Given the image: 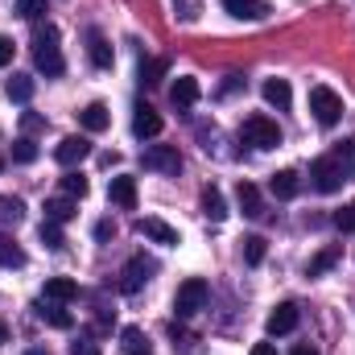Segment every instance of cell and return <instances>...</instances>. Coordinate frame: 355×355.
Here are the masks:
<instances>
[{"label": "cell", "mask_w": 355, "mask_h": 355, "mask_svg": "<svg viewBox=\"0 0 355 355\" xmlns=\"http://www.w3.org/2000/svg\"><path fill=\"white\" fill-rule=\"evenodd\" d=\"M12 162H21V166H29V162H37V145H33L29 137H21V141L12 145Z\"/></svg>", "instance_id": "34"}, {"label": "cell", "mask_w": 355, "mask_h": 355, "mask_svg": "<svg viewBox=\"0 0 355 355\" xmlns=\"http://www.w3.org/2000/svg\"><path fill=\"white\" fill-rule=\"evenodd\" d=\"M71 355H103L91 339H79V343H71Z\"/></svg>", "instance_id": "38"}, {"label": "cell", "mask_w": 355, "mask_h": 355, "mask_svg": "<svg viewBox=\"0 0 355 355\" xmlns=\"http://www.w3.org/2000/svg\"><path fill=\"white\" fill-rule=\"evenodd\" d=\"M289 355H318V352H314L310 343H297V347H293V352H289Z\"/></svg>", "instance_id": "44"}, {"label": "cell", "mask_w": 355, "mask_h": 355, "mask_svg": "<svg viewBox=\"0 0 355 355\" xmlns=\"http://www.w3.org/2000/svg\"><path fill=\"white\" fill-rule=\"evenodd\" d=\"M265 252H268L265 236H244V261H248V265H261Z\"/></svg>", "instance_id": "32"}, {"label": "cell", "mask_w": 355, "mask_h": 355, "mask_svg": "<svg viewBox=\"0 0 355 355\" xmlns=\"http://www.w3.org/2000/svg\"><path fill=\"white\" fill-rule=\"evenodd\" d=\"M107 198L120 207V211H137V178H112V186H107Z\"/></svg>", "instance_id": "13"}, {"label": "cell", "mask_w": 355, "mask_h": 355, "mask_svg": "<svg viewBox=\"0 0 355 355\" xmlns=\"http://www.w3.org/2000/svg\"><path fill=\"white\" fill-rule=\"evenodd\" d=\"M236 198H240V211H244L248 219H261V215H265V198H261V190H257L252 182H240Z\"/></svg>", "instance_id": "18"}, {"label": "cell", "mask_w": 355, "mask_h": 355, "mask_svg": "<svg viewBox=\"0 0 355 355\" xmlns=\"http://www.w3.org/2000/svg\"><path fill=\"white\" fill-rule=\"evenodd\" d=\"M248 355H277V347H272V343H257Z\"/></svg>", "instance_id": "43"}, {"label": "cell", "mask_w": 355, "mask_h": 355, "mask_svg": "<svg viewBox=\"0 0 355 355\" xmlns=\"http://www.w3.org/2000/svg\"><path fill=\"white\" fill-rule=\"evenodd\" d=\"M0 268H25V252L8 232H0Z\"/></svg>", "instance_id": "24"}, {"label": "cell", "mask_w": 355, "mask_h": 355, "mask_svg": "<svg viewBox=\"0 0 355 355\" xmlns=\"http://www.w3.org/2000/svg\"><path fill=\"white\" fill-rule=\"evenodd\" d=\"M8 99H12V103H29V99H33V79H29V75H12V79H8Z\"/></svg>", "instance_id": "29"}, {"label": "cell", "mask_w": 355, "mask_h": 355, "mask_svg": "<svg viewBox=\"0 0 355 355\" xmlns=\"http://www.w3.org/2000/svg\"><path fill=\"white\" fill-rule=\"evenodd\" d=\"M95 236H99V240H112V236H116V223H107V219L95 223Z\"/></svg>", "instance_id": "41"}, {"label": "cell", "mask_w": 355, "mask_h": 355, "mask_svg": "<svg viewBox=\"0 0 355 355\" xmlns=\"http://www.w3.org/2000/svg\"><path fill=\"white\" fill-rule=\"evenodd\" d=\"M297 318H302V314H297V306H293V302H281V306L268 314L265 331H268V335H289V331H297Z\"/></svg>", "instance_id": "11"}, {"label": "cell", "mask_w": 355, "mask_h": 355, "mask_svg": "<svg viewBox=\"0 0 355 355\" xmlns=\"http://www.w3.org/2000/svg\"><path fill=\"white\" fill-rule=\"evenodd\" d=\"M46 12V0H17V17H25V21H37Z\"/></svg>", "instance_id": "35"}, {"label": "cell", "mask_w": 355, "mask_h": 355, "mask_svg": "<svg viewBox=\"0 0 355 355\" xmlns=\"http://www.w3.org/2000/svg\"><path fill=\"white\" fill-rule=\"evenodd\" d=\"M268 190H272L277 198H297V194H302V178L293 174V170H281V174L268 178Z\"/></svg>", "instance_id": "21"}, {"label": "cell", "mask_w": 355, "mask_h": 355, "mask_svg": "<svg viewBox=\"0 0 355 355\" xmlns=\"http://www.w3.org/2000/svg\"><path fill=\"white\" fill-rule=\"evenodd\" d=\"M75 215H79L75 198H46V219L50 223H71Z\"/></svg>", "instance_id": "23"}, {"label": "cell", "mask_w": 355, "mask_h": 355, "mask_svg": "<svg viewBox=\"0 0 355 355\" xmlns=\"http://www.w3.org/2000/svg\"><path fill=\"white\" fill-rule=\"evenodd\" d=\"M166 71H170V62H166V58H145V62H141V83H149V87H153V83H162V79H166Z\"/></svg>", "instance_id": "28"}, {"label": "cell", "mask_w": 355, "mask_h": 355, "mask_svg": "<svg viewBox=\"0 0 355 355\" xmlns=\"http://www.w3.org/2000/svg\"><path fill=\"white\" fill-rule=\"evenodd\" d=\"M310 116L322 124V128H335L339 120H343V99H339V91L331 87H310Z\"/></svg>", "instance_id": "2"}, {"label": "cell", "mask_w": 355, "mask_h": 355, "mask_svg": "<svg viewBox=\"0 0 355 355\" xmlns=\"http://www.w3.org/2000/svg\"><path fill=\"white\" fill-rule=\"evenodd\" d=\"M29 355H50V352H42V347H33V352H29Z\"/></svg>", "instance_id": "46"}, {"label": "cell", "mask_w": 355, "mask_h": 355, "mask_svg": "<svg viewBox=\"0 0 355 355\" xmlns=\"http://www.w3.org/2000/svg\"><path fill=\"white\" fill-rule=\"evenodd\" d=\"M37 236H42V244H46L50 252H58V248L67 244V236H62V223H50V219L42 223V232H37Z\"/></svg>", "instance_id": "31"}, {"label": "cell", "mask_w": 355, "mask_h": 355, "mask_svg": "<svg viewBox=\"0 0 355 355\" xmlns=\"http://www.w3.org/2000/svg\"><path fill=\"white\" fill-rule=\"evenodd\" d=\"M207 297H211V285L202 281V277H190V281H182L174 293V314L178 318H194L202 306H207Z\"/></svg>", "instance_id": "3"}, {"label": "cell", "mask_w": 355, "mask_h": 355, "mask_svg": "<svg viewBox=\"0 0 355 355\" xmlns=\"http://www.w3.org/2000/svg\"><path fill=\"white\" fill-rule=\"evenodd\" d=\"M4 343H8V322L0 318V347H4Z\"/></svg>", "instance_id": "45"}, {"label": "cell", "mask_w": 355, "mask_h": 355, "mask_svg": "<svg viewBox=\"0 0 355 355\" xmlns=\"http://www.w3.org/2000/svg\"><path fill=\"white\" fill-rule=\"evenodd\" d=\"M62 190H67L71 198H83V194H87V178L79 174V170H67V178H62Z\"/></svg>", "instance_id": "33"}, {"label": "cell", "mask_w": 355, "mask_h": 355, "mask_svg": "<svg viewBox=\"0 0 355 355\" xmlns=\"http://www.w3.org/2000/svg\"><path fill=\"white\" fill-rule=\"evenodd\" d=\"M202 215H207V219H215V223H219V219H227V202H223V194H219L215 186H207V190H202Z\"/></svg>", "instance_id": "25"}, {"label": "cell", "mask_w": 355, "mask_h": 355, "mask_svg": "<svg viewBox=\"0 0 355 355\" xmlns=\"http://www.w3.org/2000/svg\"><path fill=\"white\" fill-rule=\"evenodd\" d=\"M25 219V202L17 194H0V223H21Z\"/></svg>", "instance_id": "27"}, {"label": "cell", "mask_w": 355, "mask_h": 355, "mask_svg": "<svg viewBox=\"0 0 355 355\" xmlns=\"http://www.w3.org/2000/svg\"><path fill=\"white\" fill-rule=\"evenodd\" d=\"M0 170H4V157H0Z\"/></svg>", "instance_id": "47"}, {"label": "cell", "mask_w": 355, "mask_h": 355, "mask_svg": "<svg viewBox=\"0 0 355 355\" xmlns=\"http://www.w3.org/2000/svg\"><path fill=\"white\" fill-rule=\"evenodd\" d=\"M170 103H174L178 112H190L194 103H198V79H190V75H182L174 87H170Z\"/></svg>", "instance_id": "14"}, {"label": "cell", "mask_w": 355, "mask_h": 355, "mask_svg": "<svg viewBox=\"0 0 355 355\" xmlns=\"http://www.w3.org/2000/svg\"><path fill=\"white\" fill-rule=\"evenodd\" d=\"M87 54H91V62H95L99 71H107V67L116 62V54H112V42H107L99 29H91V33H87Z\"/></svg>", "instance_id": "15"}, {"label": "cell", "mask_w": 355, "mask_h": 355, "mask_svg": "<svg viewBox=\"0 0 355 355\" xmlns=\"http://www.w3.org/2000/svg\"><path fill=\"white\" fill-rule=\"evenodd\" d=\"M141 166L157 170V174H178L182 170V153H178V145H149L141 153Z\"/></svg>", "instance_id": "6"}, {"label": "cell", "mask_w": 355, "mask_h": 355, "mask_svg": "<svg viewBox=\"0 0 355 355\" xmlns=\"http://www.w3.org/2000/svg\"><path fill=\"white\" fill-rule=\"evenodd\" d=\"M331 157H335V162H339V170H343V174H347V178L355 174V141H339V145H335V153H331Z\"/></svg>", "instance_id": "30"}, {"label": "cell", "mask_w": 355, "mask_h": 355, "mask_svg": "<svg viewBox=\"0 0 355 355\" xmlns=\"http://www.w3.org/2000/svg\"><path fill=\"white\" fill-rule=\"evenodd\" d=\"M343 182H347V174L339 170V162H335V157H318V162L310 166V186H314L318 194H335Z\"/></svg>", "instance_id": "5"}, {"label": "cell", "mask_w": 355, "mask_h": 355, "mask_svg": "<svg viewBox=\"0 0 355 355\" xmlns=\"http://www.w3.org/2000/svg\"><path fill=\"white\" fill-rule=\"evenodd\" d=\"M339 257H343V248H322V252H318V257H314V261L306 265V277H322L327 268L339 265Z\"/></svg>", "instance_id": "26"}, {"label": "cell", "mask_w": 355, "mask_h": 355, "mask_svg": "<svg viewBox=\"0 0 355 355\" xmlns=\"http://www.w3.org/2000/svg\"><path fill=\"white\" fill-rule=\"evenodd\" d=\"M79 120H83L87 132H103V128L112 124V112H107V103H87V107L79 112Z\"/></svg>", "instance_id": "22"}, {"label": "cell", "mask_w": 355, "mask_h": 355, "mask_svg": "<svg viewBox=\"0 0 355 355\" xmlns=\"http://www.w3.org/2000/svg\"><path fill=\"white\" fill-rule=\"evenodd\" d=\"M223 8H227L236 21H261V17H268L265 0H223Z\"/></svg>", "instance_id": "16"}, {"label": "cell", "mask_w": 355, "mask_h": 355, "mask_svg": "<svg viewBox=\"0 0 355 355\" xmlns=\"http://www.w3.org/2000/svg\"><path fill=\"white\" fill-rule=\"evenodd\" d=\"M261 95H265L268 107H277V112H289V103H293V91H289L285 79H268L265 87H261Z\"/></svg>", "instance_id": "17"}, {"label": "cell", "mask_w": 355, "mask_h": 355, "mask_svg": "<svg viewBox=\"0 0 355 355\" xmlns=\"http://www.w3.org/2000/svg\"><path fill=\"white\" fill-rule=\"evenodd\" d=\"M240 87H244V79H240V75H227V83H223L219 91H223V95H232V91H240Z\"/></svg>", "instance_id": "42"}, {"label": "cell", "mask_w": 355, "mask_h": 355, "mask_svg": "<svg viewBox=\"0 0 355 355\" xmlns=\"http://www.w3.org/2000/svg\"><path fill=\"white\" fill-rule=\"evenodd\" d=\"M335 227H339V232H355V202L343 207V211H335Z\"/></svg>", "instance_id": "36"}, {"label": "cell", "mask_w": 355, "mask_h": 355, "mask_svg": "<svg viewBox=\"0 0 355 355\" xmlns=\"http://www.w3.org/2000/svg\"><path fill=\"white\" fill-rule=\"evenodd\" d=\"M21 128H25V132H42V128H46V120H42L37 112H25V116H21Z\"/></svg>", "instance_id": "37"}, {"label": "cell", "mask_w": 355, "mask_h": 355, "mask_svg": "<svg viewBox=\"0 0 355 355\" xmlns=\"http://www.w3.org/2000/svg\"><path fill=\"white\" fill-rule=\"evenodd\" d=\"M132 132H137L141 141H153V137L162 132V116H157L149 103H137V112H132Z\"/></svg>", "instance_id": "12"}, {"label": "cell", "mask_w": 355, "mask_h": 355, "mask_svg": "<svg viewBox=\"0 0 355 355\" xmlns=\"http://www.w3.org/2000/svg\"><path fill=\"white\" fill-rule=\"evenodd\" d=\"M120 352L124 355H153V347H149V335L141 327H124L120 331Z\"/></svg>", "instance_id": "19"}, {"label": "cell", "mask_w": 355, "mask_h": 355, "mask_svg": "<svg viewBox=\"0 0 355 355\" xmlns=\"http://www.w3.org/2000/svg\"><path fill=\"white\" fill-rule=\"evenodd\" d=\"M170 339H174V347H182V352H190V335H186V331H178V327H170Z\"/></svg>", "instance_id": "40"}, {"label": "cell", "mask_w": 355, "mask_h": 355, "mask_svg": "<svg viewBox=\"0 0 355 355\" xmlns=\"http://www.w3.org/2000/svg\"><path fill=\"white\" fill-rule=\"evenodd\" d=\"M37 318H42L46 327H54V331H71V327H75V318H71L58 302H42V306H37Z\"/></svg>", "instance_id": "20"}, {"label": "cell", "mask_w": 355, "mask_h": 355, "mask_svg": "<svg viewBox=\"0 0 355 355\" xmlns=\"http://www.w3.org/2000/svg\"><path fill=\"white\" fill-rule=\"evenodd\" d=\"M240 141L244 145H252V149H277L281 145V128H277V120H268V116H248L244 120V128H240Z\"/></svg>", "instance_id": "4"}, {"label": "cell", "mask_w": 355, "mask_h": 355, "mask_svg": "<svg viewBox=\"0 0 355 355\" xmlns=\"http://www.w3.org/2000/svg\"><path fill=\"white\" fill-rule=\"evenodd\" d=\"M79 297V281H71V277H46V285H42V302H58V306H67V302H75Z\"/></svg>", "instance_id": "10"}, {"label": "cell", "mask_w": 355, "mask_h": 355, "mask_svg": "<svg viewBox=\"0 0 355 355\" xmlns=\"http://www.w3.org/2000/svg\"><path fill=\"white\" fill-rule=\"evenodd\" d=\"M12 50H17V46H12V37H0V67H8V62H12Z\"/></svg>", "instance_id": "39"}, {"label": "cell", "mask_w": 355, "mask_h": 355, "mask_svg": "<svg viewBox=\"0 0 355 355\" xmlns=\"http://www.w3.org/2000/svg\"><path fill=\"white\" fill-rule=\"evenodd\" d=\"M87 153H91V141H87V137H62V141H58V149H54L58 166H67V170H75Z\"/></svg>", "instance_id": "9"}, {"label": "cell", "mask_w": 355, "mask_h": 355, "mask_svg": "<svg viewBox=\"0 0 355 355\" xmlns=\"http://www.w3.org/2000/svg\"><path fill=\"white\" fill-rule=\"evenodd\" d=\"M137 236H145V240H153V244H166V248H174L182 244V236H178V227H170L166 219H137Z\"/></svg>", "instance_id": "7"}, {"label": "cell", "mask_w": 355, "mask_h": 355, "mask_svg": "<svg viewBox=\"0 0 355 355\" xmlns=\"http://www.w3.org/2000/svg\"><path fill=\"white\" fill-rule=\"evenodd\" d=\"M149 272H157V265H153V261L132 257V261L124 265V272H120V293H137V289L149 281Z\"/></svg>", "instance_id": "8"}, {"label": "cell", "mask_w": 355, "mask_h": 355, "mask_svg": "<svg viewBox=\"0 0 355 355\" xmlns=\"http://www.w3.org/2000/svg\"><path fill=\"white\" fill-rule=\"evenodd\" d=\"M33 67H37L42 75H50V79L67 71L62 50H58V29H54V25H37V29H33Z\"/></svg>", "instance_id": "1"}]
</instances>
